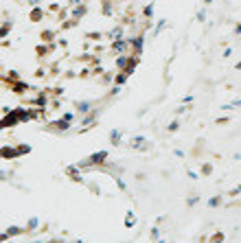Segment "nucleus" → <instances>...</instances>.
I'll return each instance as SVG.
<instances>
[{
	"instance_id": "nucleus-1",
	"label": "nucleus",
	"mask_w": 241,
	"mask_h": 243,
	"mask_svg": "<svg viewBox=\"0 0 241 243\" xmlns=\"http://www.w3.org/2000/svg\"><path fill=\"white\" fill-rule=\"evenodd\" d=\"M105 158H108V151H97V154H92V156H90V160H88V162H90V164H99V162H103Z\"/></svg>"
},
{
	"instance_id": "nucleus-2",
	"label": "nucleus",
	"mask_w": 241,
	"mask_h": 243,
	"mask_svg": "<svg viewBox=\"0 0 241 243\" xmlns=\"http://www.w3.org/2000/svg\"><path fill=\"white\" fill-rule=\"evenodd\" d=\"M18 116H20V112L15 109L11 116H7V118H5V123H2V125H5V127H9V125H15V123H18Z\"/></svg>"
},
{
	"instance_id": "nucleus-3",
	"label": "nucleus",
	"mask_w": 241,
	"mask_h": 243,
	"mask_svg": "<svg viewBox=\"0 0 241 243\" xmlns=\"http://www.w3.org/2000/svg\"><path fill=\"white\" fill-rule=\"evenodd\" d=\"M132 147H140V149H145V147H147V145H145V138H143V136H138V138H134Z\"/></svg>"
},
{
	"instance_id": "nucleus-4",
	"label": "nucleus",
	"mask_w": 241,
	"mask_h": 243,
	"mask_svg": "<svg viewBox=\"0 0 241 243\" xmlns=\"http://www.w3.org/2000/svg\"><path fill=\"white\" fill-rule=\"evenodd\" d=\"M118 138H121L118 131H110V142H112V145H118Z\"/></svg>"
},
{
	"instance_id": "nucleus-5",
	"label": "nucleus",
	"mask_w": 241,
	"mask_h": 243,
	"mask_svg": "<svg viewBox=\"0 0 241 243\" xmlns=\"http://www.w3.org/2000/svg\"><path fill=\"white\" fill-rule=\"evenodd\" d=\"M77 109H79V112H88V109H90V103H77Z\"/></svg>"
},
{
	"instance_id": "nucleus-6",
	"label": "nucleus",
	"mask_w": 241,
	"mask_h": 243,
	"mask_svg": "<svg viewBox=\"0 0 241 243\" xmlns=\"http://www.w3.org/2000/svg\"><path fill=\"white\" fill-rule=\"evenodd\" d=\"M18 232H20V228H9V230H7V232H5V234H2V237L7 239V237H9V234H18Z\"/></svg>"
},
{
	"instance_id": "nucleus-7",
	"label": "nucleus",
	"mask_w": 241,
	"mask_h": 243,
	"mask_svg": "<svg viewBox=\"0 0 241 243\" xmlns=\"http://www.w3.org/2000/svg\"><path fill=\"white\" fill-rule=\"evenodd\" d=\"M116 66H118V68H125V66H127V59H125V57H118Z\"/></svg>"
},
{
	"instance_id": "nucleus-8",
	"label": "nucleus",
	"mask_w": 241,
	"mask_h": 243,
	"mask_svg": "<svg viewBox=\"0 0 241 243\" xmlns=\"http://www.w3.org/2000/svg\"><path fill=\"white\" fill-rule=\"evenodd\" d=\"M125 79H127V72H123V74H118V77H116V81H118V83H123Z\"/></svg>"
},
{
	"instance_id": "nucleus-9",
	"label": "nucleus",
	"mask_w": 241,
	"mask_h": 243,
	"mask_svg": "<svg viewBox=\"0 0 241 243\" xmlns=\"http://www.w3.org/2000/svg\"><path fill=\"white\" fill-rule=\"evenodd\" d=\"M208 204H211L213 208H215V206H219V197H213V199H211V202H208Z\"/></svg>"
},
{
	"instance_id": "nucleus-10",
	"label": "nucleus",
	"mask_w": 241,
	"mask_h": 243,
	"mask_svg": "<svg viewBox=\"0 0 241 243\" xmlns=\"http://www.w3.org/2000/svg\"><path fill=\"white\" fill-rule=\"evenodd\" d=\"M132 221H136V219H134V215L129 213V215H127V226H132Z\"/></svg>"
},
{
	"instance_id": "nucleus-11",
	"label": "nucleus",
	"mask_w": 241,
	"mask_h": 243,
	"mask_svg": "<svg viewBox=\"0 0 241 243\" xmlns=\"http://www.w3.org/2000/svg\"><path fill=\"white\" fill-rule=\"evenodd\" d=\"M73 2H81V0H73Z\"/></svg>"
},
{
	"instance_id": "nucleus-12",
	"label": "nucleus",
	"mask_w": 241,
	"mask_h": 243,
	"mask_svg": "<svg viewBox=\"0 0 241 243\" xmlns=\"http://www.w3.org/2000/svg\"><path fill=\"white\" fill-rule=\"evenodd\" d=\"M237 68H241V64H239V66H237Z\"/></svg>"
}]
</instances>
